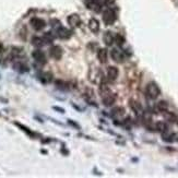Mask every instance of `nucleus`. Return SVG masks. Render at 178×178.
<instances>
[{"instance_id":"24","label":"nucleus","mask_w":178,"mask_h":178,"mask_svg":"<svg viewBox=\"0 0 178 178\" xmlns=\"http://www.w3.org/2000/svg\"><path fill=\"white\" fill-rule=\"evenodd\" d=\"M162 138H163V140L166 141V142H173L175 138V134L170 132L168 130H166V131L162 132Z\"/></svg>"},{"instance_id":"7","label":"nucleus","mask_w":178,"mask_h":178,"mask_svg":"<svg viewBox=\"0 0 178 178\" xmlns=\"http://www.w3.org/2000/svg\"><path fill=\"white\" fill-rule=\"evenodd\" d=\"M111 57L115 62L122 63L125 61V54L120 49L118 48H113L111 51Z\"/></svg>"},{"instance_id":"2","label":"nucleus","mask_w":178,"mask_h":178,"mask_svg":"<svg viewBox=\"0 0 178 178\" xmlns=\"http://www.w3.org/2000/svg\"><path fill=\"white\" fill-rule=\"evenodd\" d=\"M145 93H147L148 97L151 100H155L161 95V90H159V85L154 82H150L148 83L147 88H145Z\"/></svg>"},{"instance_id":"25","label":"nucleus","mask_w":178,"mask_h":178,"mask_svg":"<svg viewBox=\"0 0 178 178\" xmlns=\"http://www.w3.org/2000/svg\"><path fill=\"white\" fill-rule=\"evenodd\" d=\"M155 108H156L159 111H161V113H164V111H168V103L166 101H159L156 104Z\"/></svg>"},{"instance_id":"19","label":"nucleus","mask_w":178,"mask_h":178,"mask_svg":"<svg viewBox=\"0 0 178 178\" xmlns=\"http://www.w3.org/2000/svg\"><path fill=\"white\" fill-rule=\"evenodd\" d=\"M89 27H90V30L93 32V33H99L100 22L97 21V19L92 18V19H90V21H89Z\"/></svg>"},{"instance_id":"14","label":"nucleus","mask_w":178,"mask_h":178,"mask_svg":"<svg viewBox=\"0 0 178 178\" xmlns=\"http://www.w3.org/2000/svg\"><path fill=\"white\" fill-rule=\"evenodd\" d=\"M130 108L132 109V111H134V113L137 114V115H142L143 114V108L142 106H141V104L139 103L138 101H136V100H130Z\"/></svg>"},{"instance_id":"20","label":"nucleus","mask_w":178,"mask_h":178,"mask_svg":"<svg viewBox=\"0 0 178 178\" xmlns=\"http://www.w3.org/2000/svg\"><path fill=\"white\" fill-rule=\"evenodd\" d=\"M43 40H44L45 45H48V44H52L55 40V35L51 33V32H45L43 34Z\"/></svg>"},{"instance_id":"13","label":"nucleus","mask_w":178,"mask_h":178,"mask_svg":"<svg viewBox=\"0 0 178 178\" xmlns=\"http://www.w3.org/2000/svg\"><path fill=\"white\" fill-rule=\"evenodd\" d=\"M125 113H126V111H125L124 107L117 106V107H114V108L111 109V117L115 118V119H121V118L125 116Z\"/></svg>"},{"instance_id":"16","label":"nucleus","mask_w":178,"mask_h":178,"mask_svg":"<svg viewBox=\"0 0 178 178\" xmlns=\"http://www.w3.org/2000/svg\"><path fill=\"white\" fill-rule=\"evenodd\" d=\"M103 40H104V43L107 45V46H111V45L115 43V35H114L111 32L107 31L106 33L103 36Z\"/></svg>"},{"instance_id":"6","label":"nucleus","mask_w":178,"mask_h":178,"mask_svg":"<svg viewBox=\"0 0 178 178\" xmlns=\"http://www.w3.org/2000/svg\"><path fill=\"white\" fill-rule=\"evenodd\" d=\"M62 55H63V51L60 46L58 45H54L49 48V56L51 57L52 59L55 60H60L62 58Z\"/></svg>"},{"instance_id":"18","label":"nucleus","mask_w":178,"mask_h":178,"mask_svg":"<svg viewBox=\"0 0 178 178\" xmlns=\"http://www.w3.org/2000/svg\"><path fill=\"white\" fill-rule=\"evenodd\" d=\"M22 54H23V48H22V47H19V46H12V47H11L10 57L12 59L19 58Z\"/></svg>"},{"instance_id":"17","label":"nucleus","mask_w":178,"mask_h":178,"mask_svg":"<svg viewBox=\"0 0 178 178\" xmlns=\"http://www.w3.org/2000/svg\"><path fill=\"white\" fill-rule=\"evenodd\" d=\"M13 68H14V70L21 72V73L29 71V67H27L25 63H23L22 61H19V60L14 61V63H13Z\"/></svg>"},{"instance_id":"27","label":"nucleus","mask_w":178,"mask_h":178,"mask_svg":"<svg viewBox=\"0 0 178 178\" xmlns=\"http://www.w3.org/2000/svg\"><path fill=\"white\" fill-rule=\"evenodd\" d=\"M164 117L166 118V120L167 121H170V122H176L178 121V118H177V116L175 115L174 113H170V111H164Z\"/></svg>"},{"instance_id":"1","label":"nucleus","mask_w":178,"mask_h":178,"mask_svg":"<svg viewBox=\"0 0 178 178\" xmlns=\"http://www.w3.org/2000/svg\"><path fill=\"white\" fill-rule=\"evenodd\" d=\"M117 20V13H116L115 9L113 8H107L103 12V21L106 25H111L114 24Z\"/></svg>"},{"instance_id":"31","label":"nucleus","mask_w":178,"mask_h":178,"mask_svg":"<svg viewBox=\"0 0 178 178\" xmlns=\"http://www.w3.org/2000/svg\"><path fill=\"white\" fill-rule=\"evenodd\" d=\"M3 51H4V46H3V44L0 42V54H2Z\"/></svg>"},{"instance_id":"12","label":"nucleus","mask_w":178,"mask_h":178,"mask_svg":"<svg viewBox=\"0 0 178 178\" xmlns=\"http://www.w3.org/2000/svg\"><path fill=\"white\" fill-rule=\"evenodd\" d=\"M82 21H81V18L79 17V14H76V13H72L68 17V24H69L71 27H79L81 25Z\"/></svg>"},{"instance_id":"9","label":"nucleus","mask_w":178,"mask_h":178,"mask_svg":"<svg viewBox=\"0 0 178 178\" xmlns=\"http://www.w3.org/2000/svg\"><path fill=\"white\" fill-rule=\"evenodd\" d=\"M118 74H119V70H118L117 67L111 66V67L107 68V81L108 82L116 81L118 78Z\"/></svg>"},{"instance_id":"10","label":"nucleus","mask_w":178,"mask_h":178,"mask_svg":"<svg viewBox=\"0 0 178 178\" xmlns=\"http://www.w3.org/2000/svg\"><path fill=\"white\" fill-rule=\"evenodd\" d=\"M111 89L108 86V81L107 79H102L101 80V83H100V88H99V93L101 95V97L107 95L108 93H111Z\"/></svg>"},{"instance_id":"22","label":"nucleus","mask_w":178,"mask_h":178,"mask_svg":"<svg viewBox=\"0 0 178 178\" xmlns=\"http://www.w3.org/2000/svg\"><path fill=\"white\" fill-rule=\"evenodd\" d=\"M154 129L156 130V131L159 132H164L166 131V130H168V126L167 124H166L165 121H157L156 124L154 125Z\"/></svg>"},{"instance_id":"5","label":"nucleus","mask_w":178,"mask_h":178,"mask_svg":"<svg viewBox=\"0 0 178 178\" xmlns=\"http://www.w3.org/2000/svg\"><path fill=\"white\" fill-rule=\"evenodd\" d=\"M32 57L33 59L40 65H45L47 62L46 60V56H45V52L42 51V49H35L33 52H32Z\"/></svg>"},{"instance_id":"29","label":"nucleus","mask_w":178,"mask_h":178,"mask_svg":"<svg viewBox=\"0 0 178 178\" xmlns=\"http://www.w3.org/2000/svg\"><path fill=\"white\" fill-rule=\"evenodd\" d=\"M51 26L54 27V29H58L59 26H61V23H60V21H58L57 19H55V20H51Z\"/></svg>"},{"instance_id":"26","label":"nucleus","mask_w":178,"mask_h":178,"mask_svg":"<svg viewBox=\"0 0 178 178\" xmlns=\"http://www.w3.org/2000/svg\"><path fill=\"white\" fill-rule=\"evenodd\" d=\"M40 80L43 83H49L52 80V74L51 72H43L40 74Z\"/></svg>"},{"instance_id":"8","label":"nucleus","mask_w":178,"mask_h":178,"mask_svg":"<svg viewBox=\"0 0 178 178\" xmlns=\"http://www.w3.org/2000/svg\"><path fill=\"white\" fill-rule=\"evenodd\" d=\"M56 34L59 38H61V40H69V38L72 36V32L70 31L69 29H67V27H65L62 25L59 26L58 29L56 30Z\"/></svg>"},{"instance_id":"21","label":"nucleus","mask_w":178,"mask_h":178,"mask_svg":"<svg viewBox=\"0 0 178 178\" xmlns=\"http://www.w3.org/2000/svg\"><path fill=\"white\" fill-rule=\"evenodd\" d=\"M31 43L33 46L37 47V48H40V47H42L45 45L44 40H43V37H40V36H33L31 40Z\"/></svg>"},{"instance_id":"15","label":"nucleus","mask_w":178,"mask_h":178,"mask_svg":"<svg viewBox=\"0 0 178 178\" xmlns=\"http://www.w3.org/2000/svg\"><path fill=\"white\" fill-rule=\"evenodd\" d=\"M97 59L101 63H106L108 60V52L106 48H100L97 51Z\"/></svg>"},{"instance_id":"3","label":"nucleus","mask_w":178,"mask_h":178,"mask_svg":"<svg viewBox=\"0 0 178 178\" xmlns=\"http://www.w3.org/2000/svg\"><path fill=\"white\" fill-rule=\"evenodd\" d=\"M84 4L90 10H94L95 12H101L104 3L102 0H84Z\"/></svg>"},{"instance_id":"4","label":"nucleus","mask_w":178,"mask_h":178,"mask_svg":"<svg viewBox=\"0 0 178 178\" xmlns=\"http://www.w3.org/2000/svg\"><path fill=\"white\" fill-rule=\"evenodd\" d=\"M30 24H31V26L33 27L35 31H42V30L45 29V26H46V22L44 21L43 19H40V18H32L31 20H30Z\"/></svg>"},{"instance_id":"32","label":"nucleus","mask_w":178,"mask_h":178,"mask_svg":"<svg viewBox=\"0 0 178 178\" xmlns=\"http://www.w3.org/2000/svg\"><path fill=\"white\" fill-rule=\"evenodd\" d=\"M54 108H55V109H57V111H60L61 113H63V111H65L62 108H60V107H54Z\"/></svg>"},{"instance_id":"23","label":"nucleus","mask_w":178,"mask_h":178,"mask_svg":"<svg viewBox=\"0 0 178 178\" xmlns=\"http://www.w3.org/2000/svg\"><path fill=\"white\" fill-rule=\"evenodd\" d=\"M55 84H56L57 89H59V90H62V91H66L69 89V83L66 81H63V80H56L55 81Z\"/></svg>"},{"instance_id":"30","label":"nucleus","mask_w":178,"mask_h":178,"mask_svg":"<svg viewBox=\"0 0 178 178\" xmlns=\"http://www.w3.org/2000/svg\"><path fill=\"white\" fill-rule=\"evenodd\" d=\"M26 33H27V31H26L25 27H23V29H22L21 31H20V34H21L20 36H21V38H22L23 40H26Z\"/></svg>"},{"instance_id":"11","label":"nucleus","mask_w":178,"mask_h":178,"mask_svg":"<svg viewBox=\"0 0 178 178\" xmlns=\"http://www.w3.org/2000/svg\"><path fill=\"white\" fill-rule=\"evenodd\" d=\"M116 100H117V97H116V94H114V93H111V92L108 93L107 95H105V96L102 97L103 104H104L106 107L113 106V105L116 103Z\"/></svg>"},{"instance_id":"28","label":"nucleus","mask_w":178,"mask_h":178,"mask_svg":"<svg viewBox=\"0 0 178 178\" xmlns=\"http://www.w3.org/2000/svg\"><path fill=\"white\" fill-rule=\"evenodd\" d=\"M115 43L118 45V46H122L125 44V37L121 35V34H116L115 35Z\"/></svg>"}]
</instances>
